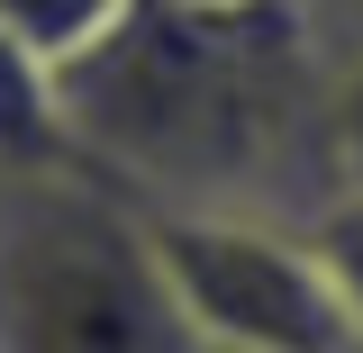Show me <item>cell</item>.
I'll return each mask as SVG.
<instances>
[{
  "label": "cell",
  "instance_id": "6da1fadb",
  "mask_svg": "<svg viewBox=\"0 0 363 353\" xmlns=\"http://www.w3.org/2000/svg\"><path fill=\"white\" fill-rule=\"evenodd\" d=\"M336 64L300 0H128L55 73L64 154L128 209L309 218L336 190Z\"/></svg>",
  "mask_w": 363,
  "mask_h": 353
},
{
  "label": "cell",
  "instance_id": "7a4b0ae2",
  "mask_svg": "<svg viewBox=\"0 0 363 353\" xmlns=\"http://www.w3.org/2000/svg\"><path fill=\"white\" fill-rule=\"evenodd\" d=\"M0 353H209L155 272L145 218L73 154L0 173Z\"/></svg>",
  "mask_w": 363,
  "mask_h": 353
},
{
  "label": "cell",
  "instance_id": "3957f363",
  "mask_svg": "<svg viewBox=\"0 0 363 353\" xmlns=\"http://www.w3.org/2000/svg\"><path fill=\"white\" fill-rule=\"evenodd\" d=\"M136 218L173 308L209 353H363L291 218H200V209H136Z\"/></svg>",
  "mask_w": 363,
  "mask_h": 353
},
{
  "label": "cell",
  "instance_id": "277c9868",
  "mask_svg": "<svg viewBox=\"0 0 363 353\" xmlns=\"http://www.w3.org/2000/svg\"><path fill=\"white\" fill-rule=\"evenodd\" d=\"M64 163V118H55V73L28 45L0 37V173H45Z\"/></svg>",
  "mask_w": 363,
  "mask_h": 353
},
{
  "label": "cell",
  "instance_id": "5b68a950",
  "mask_svg": "<svg viewBox=\"0 0 363 353\" xmlns=\"http://www.w3.org/2000/svg\"><path fill=\"white\" fill-rule=\"evenodd\" d=\"M118 18H128V0H0V37L28 45L45 73H64L73 54H91Z\"/></svg>",
  "mask_w": 363,
  "mask_h": 353
},
{
  "label": "cell",
  "instance_id": "8992f818",
  "mask_svg": "<svg viewBox=\"0 0 363 353\" xmlns=\"http://www.w3.org/2000/svg\"><path fill=\"white\" fill-rule=\"evenodd\" d=\"M300 236H309L318 272H327V290H336V308H345V326H354V345H363V181H336L309 218H300Z\"/></svg>",
  "mask_w": 363,
  "mask_h": 353
},
{
  "label": "cell",
  "instance_id": "52a82bcc",
  "mask_svg": "<svg viewBox=\"0 0 363 353\" xmlns=\"http://www.w3.org/2000/svg\"><path fill=\"white\" fill-rule=\"evenodd\" d=\"M327 154H336V181H363V64L336 73V109H327Z\"/></svg>",
  "mask_w": 363,
  "mask_h": 353
},
{
  "label": "cell",
  "instance_id": "ba28073f",
  "mask_svg": "<svg viewBox=\"0 0 363 353\" xmlns=\"http://www.w3.org/2000/svg\"><path fill=\"white\" fill-rule=\"evenodd\" d=\"M300 18H309V37L327 45V64H336V73L363 64V0H300Z\"/></svg>",
  "mask_w": 363,
  "mask_h": 353
}]
</instances>
